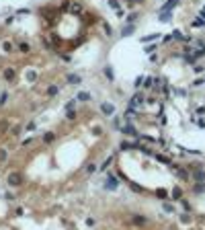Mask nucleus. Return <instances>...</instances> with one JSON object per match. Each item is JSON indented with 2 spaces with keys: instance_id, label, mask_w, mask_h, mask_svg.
Segmentation results:
<instances>
[{
  "instance_id": "f257e3e1",
  "label": "nucleus",
  "mask_w": 205,
  "mask_h": 230,
  "mask_svg": "<svg viewBox=\"0 0 205 230\" xmlns=\"http://www.w3.org/2000/svg\"><path fill=\"white\" fill-rule=\"evenodd\" d=\"M8 185H10V187H19V185H23V175H21L19 171H12V173L8 175Z\"/></svg>"
},
{
  "instance_id": "f03ea898",
  "label": "nucleus",
  "mask_w": 205,
  "mask_h": 230,
  "mask_svg": "<svg viewBox=\"0 0 205 230\" xmlns=\"http://www.w3.org/2000/svg\"><path fill=\"white\" fill-rule=\"evenodd\" d=\"M144 101H146V97H144L142 92H135V94L131 97V101H129V107H133V109H137L140 105H144Z\"/></svg>"
},
{
  "instance_id": "7ed1b4c3",
  "label": "nucleus",
  "mask_w": 205,
  "mask_h": 230,
  "mask_svg": "<svg viewBox=\"0 0 205 230\" xmlns=\"http://www.w3.org/2000/svg\"><path fill=\"white\" fill-rule=\"evenodd\" d=\"M121 132L125 134V136H129V138H137V136H140V134H137V130H135V128L131 125V121H129V123L125 121V128H123Z\"/></svg>"
},
{
  "instance_id": "20e7f679",
  "label": "nucleus",
  "mask_w": 205,
  "mask_h": 230,
  "mask_svg": "<svg viewBox=\"0 0 205 230\" xmlns=\"http://www.w3.org/2000/svg\"><path fill=\"white\" fill-rule=\"evenodd\" d=\"M117 185H119V181H117V177H115V175H107L105 189H117Z\"/></svg>"
},
{
  "instance_id": "39448f33",
  "label": "nucleus",
  "mask_w": 205,
  "mask_h": 230,
  "mask_svg": "<svg viewBox=\"0 0 205 230\" xmlns=\"http://www.w3.org/2000/svg\"><path fill=\"white\" fill-rule=\"evenodd\" d=\"M101 111H103L107 117H111V115L115 113V105H111V103H101Z\"/></svg>"
},
{
  "instance_id": "423d86ee",
  "label": "nucleus",
  "mask_w": 205,
  "mask_h": 230,
  "mask_svg": "<svg viewBox=\"0 0 205 230\" xmlns=\"http://www.w3.org/2000/svg\"><path fill=\"white\" fill-rule=\"evenodd\" d=\"M172 171H174V175H176L178 179H183V181H189V179H191V175H189L185 169H181V167H174Z\"/></svg>"
},
{
  "instance_id": "0eeeda50",
  "label": "nucleus",
  "mask_w": 205,
  "mask_h": 230,
  "mask_svg": "<svg viewBox=\"0 0 205 230\" xmlns=\"http://www.w3.org/2000/svg\"><path fill=\"white\" fill-rule=\"evenodd\" d=\"M119 148H121V150H137L140 144H137V142H127V140H123L121 144H119Z\"/></svg>"
},
{
  "instance_id": "6e6552de",
  "label": "nucleus",
  "mask_w": 205,
  "mask_h": 230,
  "mask_svg": "<svg viewBox=\"0 0 205 230\" xmlns=\"http://www.w3.org/2000/svg\"><path fill=\"white\" fill-rule=\"evenodd\" d=\"M176 4H178V0H166V2L162 4V8H160V12H170Z\"/></svg>"
},
{
  "instance_id": "1a4fd4ad",
  "label": "nucleus",
  "mask_w": 205,
  "mask_h": 230,
  "mask_svg": "<svg viewBox=\"0 0 205 230\" xmlns=\"http://www.w3.org/2000/svg\"><path fill=\"white\" fill-rule=\"evenodd\" d=\"M131 222H133L135 226H144V224L148 222V218H146V216H140V214H135V216L131 218Z\"/></svg>"
},
{
  "instance_id": "9d476101",
  "label": "nucleus",
  "mask_w": 205,
  "mask_h": 230,
  "mask_svg": "<svg viewBox=\"0 0 205 230\" xmlns=\"http://www.w3.org/2000/svg\"><path fill=\"white\" fill-rule=\"evenodd\" d=\"M193 179H197V181H205V171L201 167H197L195 171H193Z\"/></svg>"
},
{
  "instance_id": "9b49d317",
  "label": "nucleus",
  "mask_w": 205,
  "mask_h": 230,
  "mask_svg": "<svg viewBox=\"0 0 205 230\" xmlns=\"http://www.w3.org/2000/svg\"><path fill=\"white\" fill-rule=\"evenodd\" d=\"M2 76H4V80H8V82H10V80H14V76H17V72H14L12 68H6V70L2 72Z\"/></svg>"
},
{
  "instance_id": "f8f14e48",
  "label": "nucleus",
  "mask_w": 205,
  "mask_h": 230,
  "mask_svg": "<svg viewBox=\"0 0 205 230\" xmlns=\"http://www.w3.org/2000/svg\"><path fill=\"white\" fill-rule=\"evenodd\" d=\"M109 6H111V8H113V10H115V12L119 14V17L123 14V12H121V8H119V0H109Z\"/></svg>"
},
{
  "instance_id": "ddd939ff",
  "label": "nucleus",
  "mask_w": 205,
  "mask_h": 230,
  "mask_svg": "<svg viewBox=\"0 0 205 230\" xmlns=\"http://www.w3.org/2000/svg\"><path fill=\"white\" fill-rule=\"evenodd\" d=\"M68 82H72V84H80L82 78L78 76V74H68Z\"/></svg>"
},
{
  "instance_id": "4468645a",
  "label": "nucleus",
  "mask_w": 205,
  "mask_h": 230,
  "mask_svg": "<svg viewBox=\"0 0 205 230\" xmlns=\"http://www.w3.org/2000/svg\"><path fill=\"white\" fill-rule=\"evenodd\" d=\"M170 195H172V199H181V197H183V189H181V187H174Z\"/></svg>"
},
{
  "instance_id": "2eb2a0df",
  "label": "nucleus",
  "mask_w": 205,
  "mask_h": 230,
  "mask_svg": "<svg viewBox=\"0 0 205 230\" xmlns=\"http://www.w3.org/2000/svg\"><path fill=\"white\" fill-rule=\"evenodd\" d=\"M193 191H195V193H205V181H199V183L193 187Z\"/></svg>"
},
{
  "instance_id": "dca6fc26",
  "label": "nucleus",
  "mask_w": 205,
  "mask_h": 230,
  "mask_svg": "<svg viewBox=\"0 0 205 230\" xmlns=\"http://www.w3.org/2000/svg\"><path fill=\"white\" fill-rule=\"evenodd\" d=\"M154 158H156L158 162H162V164H170V158H168V156H162V154H154Z\"/></svg>"
},
{
  "instance_id": "f3484780",
  "label": "nucleus",
  "mask_w": 205,
  "mask_h": 230,
  "mask_svg": "<svg viewBox=\"0 0 205 230\" xmlns=\"http://www.w3.org/2000/svg\"><path fill=\"white\" fill-rule=\"evenodd\" d=\"M19 49H21L23 53H29V51H31V45H29V43H25V41H21V43H19Z\"/></svg>"
},
{
  "instance_id": "a211bd4d",
  "label": "nucleus",
  "mask_w": 205,
  "mask_h": 230,
  "mask_svg": "<svg viewBox=\"0 0 205 230\" xmlns=\"http://www.w3.org/2000/svg\"><path fill=\"white\" fill-rule=\"evenodd\" d=\"M53 140H55V134H51V132H47V134L43 136V142H45V144H51Z\"/></svg>"
},
{
  "instance_id": "6ab92c4d",
  "label": "nucleus",
  "mask_w": 205,
  "mask_h": 230,
  "mask_svg": "<svg viewBox=\"0 0 205 230\" xmlns=\"http://www.w3.org/2000/svg\"><path fill=\"white\" fill-rule=\"evenodd\" d=\"M27 80H29V82H35V80H37V72H35V70H29V72H27Z\"/></svg>"
},
{
  "instance_id": "aec40b11",
  "label": "nucleus",
  "mask_w": 205,
  "mask_h": 230,
  "mask_svg": "<svg viewBox=\"0 0 205 230\" xmlns=\"http://www.w3.org/2000/svg\"><path fill=\"white\" fill-rule=\"evenodd\" d=\"M152 82H154V78H152V76H146V78H144V82H142V87H144V89H150V87H152Z\"/></svg>"
},
{
  "instance_id": "412c9836",
  "label": "nucleus",
  "mask_w": 205,
  "mask_h": 230,
  "mask_svg": "<svg viewBox=\"0 0 205 230\" xmlns=\"http://www.w3.org/2000/svg\"><path fill=\"white\" fill-rule=\"evenodd\" d=\"M45 94H47V97H55V94H58V87H55V84H51V87L47 89Z\"/></svg>"
},
{
  "instance_id": "4be33fe9",
  "label": "nucleus",
  "mask_w": 205,
  "mask_h": 230,
  "mask_svg": "<svg viewBox=\"0 0 205 230\" xmlns=\"http://www.w3.org/2000/svg\"><path fill=\"white\" fill-rule=\"evenodd\" d=\"M154 39H158V33H152V35H146V37L142 39V43H148V41H154Z\"/></svg>"
},
{
  "instance_id": "5701e85b",
  "label": "nucleus",
  "mask_w": 205,
  "mask_h": 230,
  "mask_svg": "<svg viewBox=\"0 0 205 230\" xmlns=\"http://www.w3.org/2000/svg\"><path fill=\"white\" fill-rule=\"evenodd\" d=\"M131 33H133V25H127V27H123L121 35H125V37H127V35H131Z\"/></svg>"
},
{
  "instance_id": "b1692460",
  "label": "nucleus",
  "mask_w": 205,
  "mask_h": 230,
  "mask_svg": "<svg viewBox=\"0 0 205 230\" xmlns=\"http://www.w3.org/2000/svg\"><path fill=\"white\" fill-rule=\"evenodd\" d=\"M162 210L164 212H168V214H174V205H170V203H166V201L162 203Z\"/></svg>"
},
{
  "instance_id": "393cba45",
  "label": "nucleus",
  "mask_w": 205,
  "mask_h": 230,
  "mask_svg": "<svg viewBox=\"0 0 205 230\" xmlns=\"http://www.w3.org/2000/svg\"><path fill=\"white\" fill-rule=\"evenodd\" d=\"M88 99H90V94H88V92H78V97H76V101H88Z\"/></svg>"
},
{
  "instance_id": "a878e982",
  "label": "nucleus",
  "mask_w": 205,
  "mask_h": 230,
  "mask_svg": "<svg viewBox=\"0 0 205 230\" xmlns=\"http://www.w3.org/2000/svg\"><path fill=\"white\" fill-rule=\"evenodd\" d=\"M2 47H4V51H6V53H10V51L14 49V45H12L10 41H4V43H2Z\"/></svg>"
},
{
  "instance_id": "bb28decb",
  "label": "nucleus",
  "mask_w": 205,
  "mask_h": 230,
  "mask_svg": "<svg viewBox=\"0 0 205 230\" xmlns=\"http://www.w3.org/2000/svg\"><path fill=\"white\" fill-rule=\"evenodd\" d=\"M111 164H113V156H109V158H107V160L103 162V167H101V169H103V171H107V169H109Z\"/></svg>"
},
{
  "instance_id": "cd10ccee",
  "label": "nucleus",
  "mask_w": 205,
  "mask_h": 230,
  "mask_svg": "<svg viewBox=\"0 0 205 230\" xmlns=\"http://www.w3.org/2000/svg\"><path fill=\"white\" fill-rule=\"evenodd\" d=\"M156 195H158L160 199H166V197H168V191H166V189H158V191H156Z\"/></svg>"
},
{
  "instance_id": "c85d7f7f",
  "label": "nucleus",
  "mask_w": 205,
  "mask_h": 230,
  "mask_svg": "<svg viewBox=\"0 0 205 230\" xmlns=\"http://www.w3.org/2000/svg\"><path fill=\"white\" fill-rule=\"evenodd\" d=\"M193 70H195V74H203L205 66H201V64H195V66H193Z\"/></svg>"
},
{
  "instance_id": "c756f323",
  "label": "nucleus",
  "mask_w": 205,
  "mask_h": 230,
  "mask_svg": "<svg viewBox=\"0 0 205 230\" xmlns=\"http://www.w3.org/2000/svg\"><path fill=\"white\" fill-rule=\"evenodd\" d=\"M129 187L135 191V193H144V187H140V185H135V183H129Z\"/></svg>"
},
{
  "instance_id": "7c9ffc66",
  "label": "nucleus",
  "mask_w": 205,
  "mask_h": 230,
  "mask_svg": "<svg viewBox=\"0 0 205 230\" xmlns=\"http://www.w3.org/2000/svg\"><path fill=\"white\" fill-rule=\"evenodd\" d=\"M203 25H205V19H203V17H199L197 21H193V27H203Z\"/></svg>"
},
{
  "instance_id": "2f4dec72",
  "label": "nucleus",
  "mask_w": 205,
  "mask_h": 230,
  "mask_svg": "<svg viewBox=\"0 0 205 230\" xmlns=\"http://www.w3.org/2000/svg\"><path fill=\"white\" fill-rule=\"evenodd\" d=\"M105 76H107V78H109V80H113V78H115V76H113V70H111V68H109V66H107V68H105Z\"/></svg>"
},
{
  "instance_id": "473e14b6",
  "label": "nucleus",
  "mask_w": 205,
  "mask_h": 230,
  "mask_svg": "<svg viewBox=\"0 0 205 230\" xmlns=\"http://www.w3.org/2000/svg\"><path fill=\"white\" fill-rule=\"evenodd\" d=\"M6 158H8V152H6L4 148H0V162H4Z\"/></svg>"
},
{
  "instance_id": "72a5a7b5",
  "label": "nucleus",
  "mask_w": 205,
  "mask_h": 230,
  "mask_svg": "<svg viewBox=\"0 0 205 230\" xmlns=\"http://www.w3.org/2000/svg\"><path fill=\"white\" fill-rule=\"evenodd\" d=\"M68 119H70V121L76 119V111H74V109H68Z\"/></svg>"
},
{
  "instance_id": "f704fd0d",
  "label": "nucleus",
  "mask_w": 205,
  "mask_h": 230,
  "mask_svg": "<svg viewBox=\"0 0 205 230\" xmlns=\"http://www.w3.org/2000/svg\"><path fill=\"white\" fill-rule=\"evenodd\" d=\"M205 84V78H197V80H193V87H203Z\"/></svg>"
},
{
  "instance_id": "c9c22d12",
  "label": "nucleus",
  "mask_w": 205,
  "mask_h": 230,
  "mask_svg": "<svg viewBox=\"0 0 205 230\" xmlns=\"http://www.w3.org/2000/svg\"><path fill=\"white\" fill-rule=\"evenodd\" d=\"M160 21H170V12H160Z\"/></svg>"
},
{
  "instance_id": "e433bc0d",
  "label": "nucleus",
  "mask_w": 205,
  "mask_h": 230,
  "mask_svg": "<svg viewBox=\"0 0 205 230\" xmlns=\"http://www.w3.org/2000/svg\"><path fill=\"white\" fill-rule=\"evenodd\" d=\"M174 94H178V97H185V94H187V91H185V89H174Z\"/></svg>"
},
{
  "instance_id": "4c0bfd02",
  "label": "nucleus",
  "mask_w": 205,
  "mask_h": 230,
  "mask_svg": "<svg viewBox=\"0 0 205 230\" xmlns=\"http://www.w3.org/2000/svg\"><path fill=\"white\" fill-rule=\"evenodd\" d=\"M103 29H105V33H107V35H113V29H111V27H109V25H107V23H105V25H103Z\"/></svg>"
},
{
  "instance_id": "58836bf2",
  "label": "nucleus",
  "mask_w": 205,
  "mask_h": 230,
  "mask_svg": "<svg viewBox=\"0 0 205 230\" xmlns=\"http://www.w3.org/2000/svg\"><path fill=\"white\" fill-rule=\"evenodd\" d=\"M6 130H8V123H6V121H2V123H0V134H4Z\"/></svg>"
},
{
  "instance_id": "ea45409f",
  "label": "nucleus",
  "mask_w": 205,
  "mask_h": 230,
  "mask_svg": "<svg viewBox=\"0 0 205 230\" xmlns=\"http://www.w3.org/2000/svg\"><path fill=\"white\" fill-rule=\"evenodd\" d=\"M195 47H197V49H203V51H205V41H195Z\"/></svg>"
},
{
  "instance_id": "a19ab883",
  "label": "nucleus",
  "mask_w": 205,
  "mask_h": 230,
  "mask_svg": "<svg viewBox=\"0 0 205 230\" xmlns=\"http://www.w3.org/2000/svg\"><path fill=\"white\" fill-rule=\"evenodd\" d=\"M94 171H96V164H88L86 167V173H94Z\"/></svg>"
},
{
  "instance_id": "79ce46f5",
  "label": "nucleus",
  "mask_w": 205,
  "mask_h": 230,
  "mask_svg": "<svg viewBox=\"0 0 205 230\" xmlns=\"http://www.w3.org/2000/svg\"><path fill=\"white\" fill-rule=\"evenodd\" d=\"M6 99H8V94H6V92H2V94H0V105H4V103H6Z\"/></svg>"
},
{
  "instance_id": "37998d69",
  "label": "nucleus",
  "mask_w": 205,
  "mask_h": 230,
  "mask_svg": "<svg viewBox=\"0 0 205 230\" xmlns=\"http://www.w3.org/2000/svg\"><path fill=\"white\" fill-rule=\"evenodd\" d=\"M94 134H96V136H101V134H103V128H101V125H96V128H94Z\"/></svg>"
},
{
  "instance_id": "c03bdc74",
  "label": "nucleus",
  "mask_w": 205,
  "mask_h": 230,
  "mask_svg": "<svg viewBox=\"0 0 205 230\" xmlns=\"http://www.w3.org/2000/svg\"><path fill=\"white\" fill-rule=\"evenodd\" d=\"M181 203H183V208H185V210H191V205H189V201H185V199H181Z\"/></svg>"
},
{
  "instance_id": "a18cd8bd",
  "label": "nucleus",
  "mask_w": 205,
  "mask_h": 230,
  "mask_svg": "<svg viewBox=\"0 0 205 230\" xmlns=\"http://www.w3.org/2000/svg\"><path fill=\"white\" fill-rule=\"evenodd\" d=\"M29 144H33V138H27V140H23V146H29Z\"/></svg>"
},
{
  "instance_id": "49530a36",
  "label": "nucleus",
  "mask_w": 205,
  "mask_h": 230,
  "mask_svg": "<svg viewBox=\"0 0 205 230\" xmlns=\"http://www.w3.org/2000/svg\"><path fill=\"white\" fill-rule=\"evenodd\" d=\"M33 130H35V123H33V121H31V123H29V125H27V132H33Z\"/></svg>"
},
{
  "instance_id": "de8ad7c7",
  "label": "nucleus",
  "mask_w": 205,
  "mask_h": 230,
  "mask_svg": "<svg viewBox=\"0 0 205 230\" xmlns=\"http://www.w3.org/2000/svg\"><path fill=\"white\" fill-rule=\"evenodd\" d=\"M86 226H94V220H92V218H86Z\"/></svg>"
}]
</instances>
